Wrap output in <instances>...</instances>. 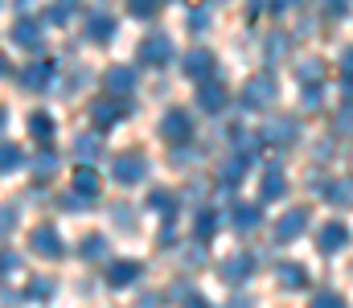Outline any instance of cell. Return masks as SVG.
Here are the masks:
<instances>
[{"instance_id": "cell-49", "label": "cell", "mask_w": 353, "mask_h": 308, "mask_svg": "<svg viewBox=\"0 0 353 308\" xmlns=\"http://www.w3.org/2000/svg\"><path fill=\"white\" fill-rule=\"evenodd\" d=\"M4 70H8V58H4V54H0V74H4Z\"/></svg>"}, {"instance_id": "cell-46", "label": "cell", "mask_w": 353, "mask_h": 308, "mask_svg": "<svg viewBox=\"0 0 353 308\" xmlns=\"http://www.w3.org/2000/svg\"><path fill=\"white\" fill-rule=\"evenodd\" d=\"M140 308H161V296H157V292H144V296H140Z\"/></svg>"}, {"instance_id": "cell-16", "label": "cell", "mask_w": 353, "mask_h": 308, "mask_svg": "<svg viewBox=\"0 0 353 308\" xmlns=\"http://www.w3.org/2000/svg\"><path fill=\"white\" fill-rule=\"evenodd\" d=\"M283 194H288V177H283L279 165H271L263 173V181H259V202H279Z\"/></svg>"}, {"instance_id": "cell-14", "label": "cell", "mask_w": 353, "mask_h": 308, "mask_svg": "<svg viewBox=\"0 0 353 308\" xmlns=\"http://www.w3.org/2000/svg\"><path fill=\"white\" fill-rule=\"evenodd\" d=\"M197 107H201L205 115H218V111H226V87H222L218 79L201 83V87H197Z\"/></svg>"}, {"instance_id": "cell-18", "label": "cell", "mask_w": 353, "mask_h": 308, "mask_svg": "<svg viewBox=\"0 0 353 308\" xmlns=\"http://www.w3.org/2000/svg\"><path fill=\"white\" fill-rule=\"evenodd\" d=\"M255 271V259L251 255H230V259H222V267H218V276L226 280V284H239V280H247Z\"/></svg>"}, {"instance_id": "cell-28", "label": "cell", "mask_w": 353, "mask_h": 308, "mask_svg": "<svg viewBox=\"0 0 353 308\" xmlns=\"http://www.w3.org/2000/svg\"><path fill=\"white\" fill-rule=\"evenodd\" d=\"M25 165V152H21V144H12V140H0V177L4 173H12V169H21Z\"/></svg>"}, {"instance_id": "cell-6", "label": "cell", "mask_w": 353, "mask_h": 308, "mask_svg": "<svg viewBox=\"0 0 353 308\" xmlns=\"http://www.w3.org/2000/svg\"><path fill=\"white\" fill-rule=\"evenodd\" d=\"M12 45H21V50H41V41H46V21H37V17H21V21H12Z\"/></svg>"}, {"instance_id": "cell-29", "label": "cell", "mask_w": 353, "mask_h": 308, "mask_svg": "<svg viewBox=\"0 0 353 308\" xmlns=\"http://www.w3.org/2000/svg\"><path fill=\"white\" fill-rule=\"evenodd\" d=\"M54 173H58V152H54V148H41V152L33 156V177L50 181Z\"/></svg>"}, {"instance_id": "cell-10", "label": "cell", "mask_w": 353, "mask_h": 308, "mask_svg": "<svg viewBox=\"0 0 353 308\" xmlns=\"http://www.w3.org/2000/svg\"><path fill=\"white\" fill-rule=\"evenodd\" d=\"M111 37H115V17H111L107 8H90V12H87V41L107 45Z\"/></svg>"}, {"instance_id": "cell-31", "label": "cell", "mask_w": 353, "mask_h": 308, "mask_svg": "<svg viewBox=\"0 0 353 308\" xmlns=\"http://www.w3.org/2000/svg\"><path fill=\"white\" fill-rule=\"evenodd\" d=\"M321 70H325L321 58H304V62L296 66V79H300L304 87H316V83H321Z\"/></svg>"}, {"instance_id": "cell-37", "label": "cell", "mask_w": 353, "mask_h": 308, "mask_svg": "<svg viewBox=\"0 0 353 308\" xmlns=\"http://www.w3.org/2000/svg\"><path fill=\"white\" fill-rule=\"evenodd\" d=\"M308 308H345V300H341L337 292H316V296H312V305H308Z\"/></svg>"}, {"instance_id": "cell-39", "label": "cell", "mask_w": 353, "mask_h": 308, "mask_svg": "<svg viewBox=\"0 0 353 308\" xmlns=\"http://www.w3.org/2000/svg\"><path fill=\"white\" fill-rule=\"evenodd\" d=\"M12 226H17V209L12 205H0V238H8Z\"/></svg>"}, {"instance_id": "cell-11", "label": "cell", "mask_w": 353, "mask_h": 308, "mask_svg": "<svg viewBox=\"0 0 353 308\" xmlns=\"http://www.w3.org/2000/svg\"><path fill=\"white\" fill-rule=\"evenodd\" d=\"M181 66H185V74H189V79L210 83V74H214V54H210L205 45H197V50H189V54L181 58Z\"/></svg>"}, {"instance_id": "cell-41", "label": "cell", "mask_w": 353, "mask_h": 308, "mask_svg": "<svg viewBox=\"0 0 353 308\" xmlns=\"http://www.w3.org/2000/svg\"><path fill=\"white\" fill-rule=\"evenodd\" d=\"M17 267H21V255L4 247V251H0V276H8V271H17Z\"/></svg>"}, {"instance_id": "cell-8", "label": "cell", "mask_w": 353, "mask_h": 308, "mask_svg": "<svg viewBox=\"0 0 353 308\" xmlns=\"http://www.w3.org/2000/svg\"><path fill=\"white\" fill-rule=\"evenodd\" d=\"M17 83H21L25 91H46V87L54 83V62H50V58H46V62L37 58V62L21 66V70H17Z\"/></svg>"}, {"instance_id": "cell-42", "label": "cell", "mask_w": 353, "mask_h": 308, "mask_svg": "<svg viewBox=\"0 0 353 308\" xmlns=\"http://www.w3.org/2000/svg\"><path fill=\"white\" fill-rule=\"evenodd\" d=\"M181 259H185V263H201V259H205V247H201V243H193V247H185V251H181Z\"/></svg>"}, {"instance_id": "cell-1", "label": "cell", "mask_w": 353, "mask_h": 308, "mask_svg": "<svg viewBox=\"0 0 353 308\" xmlns=\"http://www.w3.org/2000/svg\"><path fill=\"white\" fill-rule=\"evenodd\" d=\"M279 99V83H275V74H251L247 83H243V95H239V107L243 111H267L271 103Z\"/></svg>"}, {"instance_id": "cell-24", "label": "cell", "mask_w": 353, "mask_h": 308, "mask_svg": "<svg viewBox=\"0 0 353 308\" xmlns=\"http://www.w3.org/2000/svg\"><path fill=\"white\" fill-rule=\"evenodd\" d=\"M99 152H103V136H99L94 127H90V132H83V136H74V156H79L83 165H87V161H94Z\"/></svg>"}, {"instance_id": "cell-43", "label": "cell", "mask_w": 353, "mask_h": 308, "mask_svg": "<svg viewBox=\"0 0 353 308\" xmlns=\"http://www.w3.org/2000/svg\"><path fill=\"white\" fill-rule=\"evenodd\" d=\"M111 218H115L119 226H132V209H128V205H115V209H111Z\"/></svg>"}, {"instance_id": "cell-40", "label": "cell", "mask_w": 353, "mask_h": 308, "mask_svg": "<svg viewBox=\"0 0 353 308\" xmlns=\"http://www.w3.org/2000/svg\"><path fill=\"white\" fill-rule=\"evenodd\" d=\"M70 17H74V4H58V8L46 12V21H54V25H66Z\"/></svg>"}, {"instance_id": "cell-38", "label": "cell", "mask_w": 353, "mask_h": 308, "mask_svg": "<svg viewBox=\"0 0 353 308\" xmlns=\"http://www.w3.org/2000/svg\"><path fill=\"white\" fill-rule=\"evenodd\" d=\"M128 12H132V17H140V21H148V17H157V12H161V4H152V0H136Z\"/></svg>"}, {"instance_id": "cell-45", "label": "cell", "mask_w": 353, "mask_h": 308, "mask_svg": "<svg viewBox=\"0 0 353 308\" xmlns=\"http://www.w3.org/2000/svg\"><path fill=\"white\" fill-rule=\"evenodd\" d=\"M62 209H90V205L83 202V198H74V194H66V198H62Z\"/></svg>"}, {"instance_id": "cell-12", "label": "cell", "mask_w": 353, "mask_h": 308, "mask_svg": "<svg viewBox=\"0 0 353 308\" xmlns=\"http://www.w3.org/2000/svg\"><path fill=\"white\" fill-rule=\"evenodd\" d=\"M103 280H107L111 288H128V284L140 280V263H136V259H111L107 271H103Z\"/></svg>"}, {"instance_id": "cell-33", "label": "cell", "mask_w": 353, "mask_h": 308, "mask_svg": "<svg viewBox=\"0 0 353 308\" xmlns=\"http://www.w3.org/2000/svg\"><path fill=\"white\" fill-rule=\"evenodd\" d=\"M25 296H29V300H50V296H54V280H50V276H33L29 288H25Z\"/></svg>"}, {"instance_id": "cell-17", "label": "cell", "mask_w": 353, "mask_h": 308, "mask_svg": "<svg viewBox=\"0 0 353 308\" xmlns=\"http://www.w3.org/2000/svg\"><path fill=\"white\" fill-rule=\"evenodd\" d=\"M350 243V230L341 226V222H325L321 226V234H316V247L325 251V255H333V251H341Z\"/></svg>"}, {"instance_id": "cell-48", "label": "cell", "mask_w": 353, "mask_h": 308, "mask_svg": "<svg viewBox=\"0 0 353 308\" xmlns=\"http://www.w3.org/2000/svg\"><path fill=\"white\" fill-rule=\"evenodd\" d=\"M230 308H255V305H251V296H234V300H230Z\"/></svg>"}, {"instance_id": "cell-5", "label": "cell", "mask_w": 353, "mask_h": 308, "mask_svg": "<svg viewBox=\"0 0 353 308\" xmlns=\"http://www.w3.org/2000/svg\"><path fill=\"white\" fill-rule=\"evenodd\" d=\"M161 136L176 144V148H185L189 140H193V119H189V111H165V119H161Z\"/></svg>"}, {"instance_id": "cell-4", "label": "cell", "mask_w": 353, "mask_h": 308, "mask_svg": "<svg viewBox=\"0 0 353 308\" xmlns=\"http://www.w3.org/2000/svg\"><path fill=\"white\" fill-rule=\"evenodd\" d=\"M259 140L263 144H279V148H292L300 140V119L296 115H271L263 123V132H259Z\"/></svg>"}, {"instance_id": "cell-7", "label": "cell", "mask_w": 353, "mask_h": 308, "mask_svg": "<svg viewBox=\"0 0 353 308\" xmlns=\"http://www.w3.org/2000/svg\"><path fill=\"white\" fill-rule=\"evenodd\" d=\"M304 230H308V209H300V205H296V209H288V214H279V218H275L271 238H275V243H296Z\"/></svg>"}, {"instance_id": "cell-26", "label": "cell", "mask_w": 353, "mask_h": 308, "mask_svg": "<svg viewBox=\"0 0 353 308\" xmlns=\"http://www.w3.org/2000/svg\"><path fill=\"white\" fill-rule=\"evenodd\" d=\"M288 50H292V37H288V33H267L263 62H267V66H271V62H283V58H288Z\"/></svg>"}, {"instance_id": "cell-34", "label": "cell", "mask_w": 353, "mask_h": 308, "mask_svg": "<svg viewBox=\"0 0 353 308\" xmlns=\"http://www.w3.org/2000/svg\"><path fill=\"white\" fill-rule=\"evenodd\" d=\"M300 103H304V111H321L325 107V87L316 83V87H304L300 91Z\"/></svg>"}, {"instance_id": "cell-2", "label": "cell", "mask_w": 353, "mask_h": 308, "mask_svg": "<svg viewBox=\"0 0 353 308\" xmlns=\"http://www.w3.org/2000/svg\"><path fill=\"white\" fill-rule=\"evenodd\" d=\"M136 58H140L148 70L169 66V62H173V37H169V33H148V37L140 41V50H136Z\"/></svg>"}, {"instance_id": "cell-47", "label": "cell", "mask_w": 353, "mask_h": 308, "mask_svg": "<svg viewBox=\"0 0 353 308\" xmlns=\"http://www.w3.org/2000/svg\"><path fill=\"white\" fill-rule=\"evenodd\" d=\"M181 308H210V300H205V296H197V292H193V296H189V300H185V305Z\"/></svg>"}, {"instance_id": "cell-50", "label": "cell", "mask_w": 353, "mask_h": 308, "mask_svg": "<svg viewBox=\"0 0 353 308\" xmlns=\"http://www.w3.org/2000/svg\"><path fill=\"white\" fill-rule=\"evenodd\" d=\"M0 127H4V107H0Z\"/></svg>"}, {"instance_id": "cell-20", "label": "cell", "mask_w": 353, "mask_h": 308, "mask_svg": "<svg viewBox=\"0 0 353 308\" xmlns=\"http://www.w3.org/2000/svg\"><path fill=\"white\" fill-rule=\"evenodd\" d=\"M74 198H83L87 205L99 198V173H94L90 165H79V169H74Z\"/></svg>"}, {"instance_id": "cell-19", "label": "cell", "mask_w": 353, "mask_h": 308, "mask_svg": "<svg viewBox=\"0 0 353 308\" xmlns=\"http://www.w3.org/2000/svg\"><path fill=\"white\" fill-rule=\"evenodd\" d=\"M275 280H279V288H288V292H296V288H308V267H300V263H275Z\"/></svg>"}, {"instance_id": "cell-36", "label": "cell", "mask_w": 353, "mask_h": 308, "mask_svg": "<svg viewBox=\"0 0 353 308\" xmlns=\"http://www.w3.org/2000/svg\"><path fill=\"white\" fill-rule=\"evenodd\" d=\"M333 127H337L341 136H353V103H341V111H337Z\"/></svg>"}, {"instance_id": "cell-30", "label": "cell", "mask_w": 353, "mask_h": 308, "mask_svg": "<svg viewBox=\"0 0 353 308\" xmlns=\"http://www.w3.org/2000/svg\"><path fill=\"white\" fill-rule=\"evenodd\" d=\"M148 209H157V214L173 218V214H176V198L169 194V189H152V194H148Z\"/></svg>"}, {"instance_id": "cell-15", "label": "cell", "mask_w": 353, "mask_h": 308, "mask_svg": "<svg viewBox=\"0 0 353 308\" xmlns=\"http://www.w3.org/2000/svg\"><path fill=\"white\" fill-rule=\"evenodd\" d=\"M247 169H251V161H247V156H239V152H230V156L218 165V181H222V189L239 185V181L247 177Z\"/></svg>"}, {"instance_id": "cell-27", "label": "cell", "mask_w": 353, "mask_h": 308, "mask_svg": "<svg viewBox=\"0 0 353 308\" xmlns=\"http://www.w3.org/2000/svg\"><path fill=\"white\" fill-rule=\"evenodd\" d=\"M214 234H218V214H214V209H197V218H193V238L205 247Z\"/></svg>"}, {"instance_id": "cell-13", "label": "cell", "mask_w": 353, "mask_h": 308, "mask_svg": "<svg viewBox=\"0 0 353 308\" xmlns=\"http://www.w3.org/2000/svg\"><path fill=\"white\" fill-rule=\"evenodd\" d=\"M123 103H111V99H99L90 103V123H94V132H107V127H115L119 119H123Z\"/></svg>"}, {"instance_id": "cell-21", "label": "cell", "mask_w": 353, "mask_h": 308, "mask_svg": "<svg viewBox=\"0 0 353 308\" xmlns=\"http://www.w3.org/2000/svg\"><path fill=\"white\" fill-rule=\"evenodd\" d=\"M103 83H107L111 95H132V91H136V70H132V66H111Z\"/></svg>"}, {"instance_id": "cell-23", "label": "cell", "mask_w": 353, "mask_h": 308, "mask_svg": "<svg viewBox=\"0 0 353 308\" xmlns=\"http://www.w3.org/2000/svg\"><path fill=\"white\" fill-rule=\"evenodd\" d=\"M259 222H263V209H259L255 202H239L234 205V226H239V234L259 230Z\"/></svg>"}, {"instance_id": "cell-35", "label": "cell", "mask_w": 353, "mask_h": 308, "mask_svg": "<svg viewBox=\"0 0 353 308\" xmlns=\"http://www.w3.org/2000/svg\"><path fill=\"white\" fill-rule=\"evenodd\" d=\"M210 21H214V12H210L205 4L189 12V29H193V33H205V29H210Z\"/></svg>"}, {"instance_id": "cell-44", "label": "cell", "mask_w": 353, "mask_h": 308, "mask_svg": "<svg viewBox=\"0 0 353 308\" xmlns=\"http://www.w3.org/2000/svg\"><path fill=\"white\" fill-rule=\"evenodd\" d=\"M341 70H345V79H353V45L341 50Z\"/></svg>"}, {"instance_id": "cell-22", "label": "cell", "mask_w": 353, "mask_h": 308, "mask_svg": "<svg viewBox=\"0 0 353 308\" xmlns=\"http://www.w3.org/2000/svg\"><path fill=\"white\" fill-rule=\"evenodd\" d=\"M54 132H58L54 115H46V111H33V115H29V136H33L41 148H50V144H54Z\"/></svg>"}, {"instance_id": "cell-9", "label": "cell", "mask_w": 353, "mask_h": 308, "mask_svg": "<svg viewBox=\"0 0 353 308\" xmlns=\"http://www.w3.org/2000/svg\"><path fill=\"white\" fill-rule=\"evenodd\" d=\"M29 247H33L37 255H46V259H62V255H66V243H62V234H58L54 226H37V230L29 234Z\"/></svg>"}, {"instance_id": "cell-25", "label": "cell", "mask_w": 353, "mask_h": 308, "mask_svg": "<svg viewBox=\"0 0 353 308\" xmlns=\"http://www.w3.org/2000/svg\"><path fill=\"white\" fill-rule=\"evenodd\" d=\"M321 194H325V202L329 205H350L353 202V181L350 177H341V181H325Z\"/></svg>"}, {"instance_id": "cell-3", "label": "cell", "mask_w": 353, "mask_h": 308, "mask_svg": "<svg viewBox=\"0 0 353 308\" xmlns=\"http://www.w3.org/2000/svg\"><path fill=\"white\" fill-rule=\"evenodd\" d=\"M111 177L119 185H140L148 177V156L144 152H119V156H111Z\"/></svg>"}, {"instance_id": "cell-32", "label": "cell", "mask_w": 353, "mask_h": 308, "mask_svg": "<svg viewBox=\"0 0 353 308\" xmlns=\"http://www.w3.org/2000/svg\"><path fill=\"white\" fill-rule=\"evenodd\" d=\"M79 255H83V259H103V255H107V234H87V238L79 243Z\"/></svg>"}]
</instances>
